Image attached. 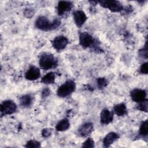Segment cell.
<instances>
[{
	"instance_id": "cell-26",
	"label": "cell",
	"mask_w": 148,
	"mask_h": 148,
	"mask_svg": "<svg viewBox=\"0 0 148 148\" xmlns=\"http://www.w3.org/2000/svg\"><path fill=\"white\" fill-rule=\"evenodd\" d=\"M50 94V90L49 88H45L42 92V97L43 98H46L48 97Z\"/></svg>"
},
{
	"instance_id": "cell-10",
	"label": "cell",
	"mask_w": 148,
	"mask_h": 148,
	"mask_svg": "<svg viewBox=\"0 0 148 148\" xmlns=\"http://www.w3.org/2000/svg\"><path fill=\"white\" fill-rule=\"evenodd\" d=\"M73 16L75 23L78 27H81L87 20V16L85 13L80 10L75 11Z\"/></svg>"
},
{
	"instance_id": "cell-25",
	"label": "cell",
	"mask_w": 148,
	"mask_h": 148,
	"mask_svg": "<svg viewBox=\"0 0 148 148\" xmlns=\"http://www.w3.org/2000/svg\"><path fill=\"white\" fill-rule=\"evenodd\" d=\"M51 134V130L49 128H45L42 131V135L43 137H48Z\"/></svg>"
},
{
	"instance_id": "cell-11",
	"label": "cell",
	"mask_w": 148,
	"mask_h": 148,
	"mask_svg": "<svg viewBox=\"0 0 148 148\" xmlns=\"http://www.w3.org/2000/svg\"><path fill=\"white\" fill-rule=\"evenodd\" d=\"M72 8V3L69 1H60L57 6V12L59 15H62L64 13L69 12Z\"/></svg>"
},
{
	"instance_id": "cell-2",
	"label": "cell",
	"mask_w": 148,
	"mask_h": 148,
	"mask_svg": "<svg viewBox=\"0 0 148 148\" xmlns=\"http://www.w3.org/2000/svg\"><path fill=\"white\" fill-rule=\"evenodd\" d=\"M40 66L45 70L55 68L58 64V60L54 55L48 53H43L39 58Z\"/></svg>"
},
{
	"instance_id": "cell-4",
	"label": "cell",
	"mask_w": 148,
	"mask_h": 148,
	"mask_svg": "<svg viewBox=\"0 0 148 148\" xmlns=\"http://www.w3.org/2000/svg\"><path fill=\"white\" fill-rule=\"evenodd\" d=\"M100 5L105 8H108L113 12H119L123 9V6L121 3L117 1H98Z\"/></svg>"
},
{
	"instance_id": "cell-21",
	"label": "cell",
	"mask_w": 148,
	"mask_h": 148,
	"mask_svg": "<svg viewBox=\"0 0 148 148\" xmlns=\"http://www.w3.org/2000/svg\"><path fill=\"white\" fill-rule=\"evenodd\" d=\"M25 146L27 147H39L40 146V143L38 141L31 140L27 142Z\"/></svg>"
},
{
	"instance_id": "cell-12",
	"label": "cell",
	"mask_w": 148,
	"mask_h": 148,
	"mask_svg": "<svg viewBox=\"0 0 148 148\" xmlns=\"http://www.w3.org/2000/svg\"><path fill=\"white\" fill-rule=\"evenodd\" d=\"M113 113L107 109H103L100 114L101 122L104 124H108L113 120Z\"/></svg>"
},
{
	"instance_id": "cell-5",
	"label": "cell",
	"mask_w": 148,
	"mask_h": 148,
	"mask_svg": "<svg viewBox=\"0 0 148 148\" xmlns=\"http://www.w3.org/2000/svg\"><path fill=\"white\" fill-rule=\"evenodd\" d=\"M17 109L16 103L11 100H6L1 104V112L2 115L13 113Z\"/></svg>"
},
{
	"instance_id": "cell-6",
	"label": "cell",
	"mask_w": 148,
	"mask_h": 148,
	"mask_svg": "<svg viewBox=\"0 0 148 148\" xmlns=\"http://www.w3.org/2000/svg\"><path fill=\"white\" fill-rule=\"evenodd\" d=\"M79 42L80 45L84 48L92 46L95 43V40L92 36L86 32H82L80 34Z\"/></svg>"
},
{
	"instance_id": "cell-9",
	"label": "cell",
	"mask_w": 148,
	"mask_h": 148,
	"mask_svg": "<svg viewBox=\"0 0 148 148\" xmlns=\"http://www.w3.org/2000/svg\"><path fill=\"white\" fill-rule=\"evenodd\" d=\"M40 75V69L35 66H31L25 74V77L29 80L38 79Z\"/></svg>"
},
{
	"instance_id": "cell-23",
	"label": "cell",
	"mask_w": 148,
	"mask_h": 148,
	"mask_svg": "<svg viewBox=\"0 0 148 148\" xmlns=\"http://www.w3.org/2000/svg\"><path fill=\"white\" fill-rule=\"evenodd\" d=\"M82 147H94V142L91 138H88L84 143H83Z\"/></svg>"
},
{
	"instance_id": "cell-8",
	"label": "cell",
	"mask_w": 148,
	"mask_h": 148,
	"mask_svg": "<svg viewBox=\"0 0 148 148\" xmlns=\"http://www.w3.org/2000/svg\"><path fill=\"white\" fill-rule=\"evenodd\" d=\"M130 96L132 101L137 103L142 102L146 99V92L145 90L142 89L136 88L133 90L130 93Z\"/></svg>"
},
{
	"instance_id": "cell-14",
	"label": "cell",
	"mask_w": 148,
	"mask_h": 148,
	"mask_svg": "<svg viewBox=\"0 0 148 148\" xmlns=\"http://www.w3.org/2000/svg\"><path fill=\"white\" fill-rule=\"evenodd\" d=\"M119 138V135L117 134L115 132H110L103 139V143L104 146L109 147L110 145H112L116 139Z\"/></svg>"
},
{
	"instance_id": "cell-16",
	"label": "cell",
	"mask_w": 148,
	"mask_h": 148,
	"mask_svg": "<svg viewBox=\"0 0 148 148\" xmlns=\"http://www.w3.org/2000/svg\"><path fill=\"white\" fill-rule=\"evenodd\" d=\"M70 124L68 119H64L60 120L56 125V128L58 131H64L68 129Z\"/></svg>"
},
{
	"instance_id": "cell-22",
	"label": "cell",
	"mask_w": 148,
	"mask_h": 148,
	"mask_svg": "<svg viewBox=\"0 0 148 148\" xmlns=\"http://www.w3.org/2000/svg\"><path fill=\"white\" fill-rule=\"evenodd\" d=\"M107 83H108L107 80L105 78H103V77L98 78V80H97L98 86L100 88L105 87L107 85Z\"/></svg>"
},
{
	"instance_id": "cell-24",
	"label": "cell",
	"mask_w": 148,
	"mask_h": 148,
	"mask_svg": "<svg viewBox=\"0 0 148 148\" xmlns=\"http://www.w3.org/2000/svg\"><path fill=\"white\" fill-rule=\"evenodd\" d=\"M140 72L143 74H147L148 72V64L147 62L143 63L140 67Z\"/></svg>"
},
{
	"instance_id": "cell-18",
	"label": "cell",
	"mask_w": 148,
	"mask_h": 148,
	"mask_svg": "<svg viewBox=\"0 0 148 148\" xmlns=\"http://www.w3.org/2000/svg\"><path fill=\"white\" fill-rule=\"evenodd\" d=\"M55 81V74L54 73L51 72L46 75H45L41 79V82L49 84H53L54 83Z\"/></svg>"
},
{
	"instance_id": "cell-17",
	"label": "cell",
	"mask_w": 148,
	"mask_h": 148,
	"mask_svg": "<svg viewBox=\"0 0 148 148\" xmlns=\"http://www.w3.org/2000/svg\"><path fill=\"white\" fill-rule=\"evenodd\" d=\"M32 99L33 98L32 95L29 94L24 95L20 98V105L24 107H28L31 105L32 102Z\"/></svg>"
},
{
	"instance_id": "cell-13",
	"label": "cell",
	"mask_w": 148,
	"mask_h": 148,
	"mask_svg": "<svg viewBox=\"0 0 148 148\" xmlns=\"http://www.w3.org/2000/svg\"><path fill=\"white\" fill-rule=\"evenodd\" d=\"M93 124L91 123H86L83 124L78 130L79 134L82 136H87L89 135L93 131Z\"/></svg>"
},
{
	"instance_id": "cell-1",
	"label": "cell",
	"mask_w": 148,
	"mask_h": 148,
	"mask_svg": "<svg viewBox=\"0 0 148 148\" xmlns=\"http://www.w3.org/2000/svg\"><path fill=\"white\" fill-rule=\"evenodd\" d=\"M61 24L58 19H55L50 21L46 16H39L35 21V26L37 28L42 31H50L57 28Z\"/></svg>"
},
{
	"instance_id": "cell-20",
	"label": "cell",
	"mask_w": 148,
	"mask_h": 148,
	"mask_svg": "<svg viewBox=\"0 0 148 148\" xmlns=\"http://www.w3.org/2000/svg\"><path fill=\"white\" fill-rule=\"evenodd\" d=\"M139 104L137 105L136 108L138 110L143 111L145 112H147V106H148V103L147 100L145 99V101L139 102Z\"/></svg>"
},
{
	"instance_id": "cell-3",
	"label": "cell",
	"mask_w": 148,
	"mask_h": 148,
	"mask_svg": "<svg viewBox=\"0 0 148 148\" xmlns=\"http://www.w3.org/2000/svg\"><path fill=\"white\" fill-rule=\"evenodd\" d=\"M75 88L76 85L73 80H67L58 88L57 91V95L62 98L66 97L72 94L75 91Z\"/></svg>"
},
{
	"instance_id": "cell-7",
	"label": "cell",
	"mask_w": 148,
	"mask_h": 148,
	"mask_svg": "<svg viewBox=\"0 0 148 148\" xmlns=\"http://www.w3.org/2000/svg\"><path fill=\"white\" fill-rule=\"evenodd\" d=\"M68 39L64 36H56L52 41V45L53 47L57 50H61L65 48L68 44Z\"/></svg>"
},
{
	"instance_id": "cell-15",
	"label": "cell",
	"mask_w": 148,
	"mask_h": 148,
	"mask_svg": "<svg viewBox=\"0 0 148 148\" xmlns=\"http://www.w3.org/2000/svg\"><path fill=\"white\" fill-rule=\"evenodd\" d=\"M113 110L115 114L119 116H124L127 114V112L126 106L123 103L116 105L114 106Z\"/></svg>"
},
{
	"instance_id": "cell-19",
	"label": "cell",
	"mask_w": 148,
	"mask_h": 148,
	"mask_svg": "<svg viewBox=\"0 0 148 148\" xmlns=\"http://www.w3.org/2000/svg\"><path fill=\"white\" fill-rule=\"evenodd\" d=\"M139 134L140 135L143 136H146L147 135V120H145L141 124V125L139 128Z\"/></svg>"
}]
</instances>
